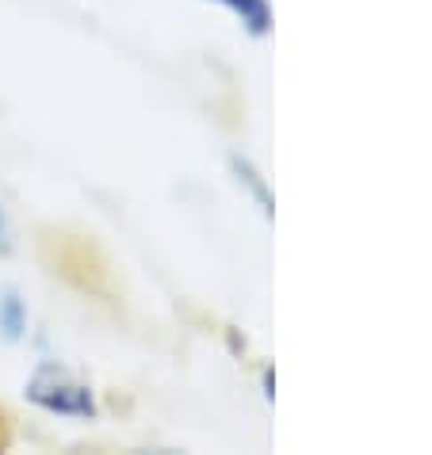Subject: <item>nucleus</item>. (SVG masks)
Here are the masks:
<instances>
[{
	"label": "nucleus",
	"mask_w": 432,
	"mask_h": 455,
	"mask_svg": "<svg viewBox=\"0 0 432 455\" xmlns=\"http://www.w3.org/2000/svg\"><path fill=\"white\" fill-rule=\"evenodd\" d=\"M234 172H237V180H245V184H249V192H252V196H257V204H260L264 211H272V199H268V192H264L260 176H257V172H252V169L245 165V161H237V157H234Z\"/></svg>",
	"instance_id": "obj_4"
},
{
	"label": "nucleus",
	"mask_w": 432,
	"mask_h": 455,
	"mask_svg": "<svg viewBox=\"0 0 432 455\" xmlns=\"http://www.w3.org/2000/svg\"><path fill=\"white\" fill-rule=\"evenodd\" d=\"M12 252V222H8V211L0 207V257Z\"/></svg>",
	"instance_id": "obj_5"
},
{
	"label": "nucleus",
	"mask_w": 432,
	"mask_h": 455,
	"mask_svg": "<svg viewBox=\"0 0 432 455\" xmlns=\"http://www.w3.org/2000/svg\"><path fill=\"white\" fill-rule=\"evenodd\" d=\"M28 402H35L43 413H54V417H77V421L96 417L92 387L73 379L58 363H39L35 368V375L28 379Z\"/></svg>",
	"instance_id": "obj_1"
},
{
	"label": "nucleus",
	"mask_w": 432,
	"mask_h": 455,
	"mask_svg": "<svg viewBox=\"0 0 432 455\" xmlns=\"http://www.w3.org/2000/svg\"><path fill=\"white\" fill-rule=\"evenodd\" d=\"M222 8H230L234 16L245 23L249 28V35H268V28H272V8L264 4V0H219Z\"/></svg>",
	"instance_id": "obj_3"
},
{
	"label": "nucleus",
	"mask_w": 432,
	"mask_h": 455,
	"mask_svg": "<svg viewBox=\"0 0 432 455\" xmlns=\"http://www.w3.org/2000/svg\"><path fill=\"white\" fill-rule=\"evenodd\" d=\"M23 333H28V302L20 299L16 287H4L0 291V337L16 345Z\"/></svg>",
	"instance_id": "obj_2"
}]
</instances>
